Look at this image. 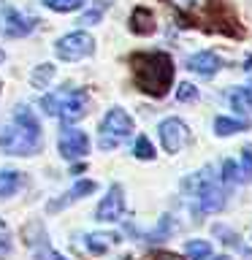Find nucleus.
I'll return each instance as SVG.
<instances>
[{"label":"nucleus","instance_id":"c756f323","mask_svg":"<svg viewBox=\"0 0 252 260\" xmlns=\"http://www.w3.org/2000/svg\"><path fill=\"white\" fill-rule=\"evenodd\" d=\"M3 60H6V52H3V49H0V65H3Z\"/></svg>","mask_w":252,"mask_h":260},{"label":"nucleus","instance_id":"412c9836","mask_svg":"<svg viewBox=\"0 0 252 260\" xmlns=\"http://www.w3.org/2000/svg\"><path fill=\"white\" fill-rule=\"evenodd\" d=\"M87 0H44V6H49L52 11H60V14H71V11H79L84 8Z\"/></svg>","mask_w":252,"mask_h":260},{"label":"nucleus","instance_id":"5701e85b","mask_svg":"<svg viewBox=\"0 0 252 260\" xmlns=\"http://www.w3.org/2000/svg\"><path fill=\"white\" fill-rule=\"evenodd\" d=\"M239 179H241V182H252V146H247V149H241Z\"/></svg>","mask_w":252,"mask_h":260},{"label":"nucleus","instance_id":"b1692460","mask_svg":"<svg viewBox=\"0 0 252 260\" xmlns=\"http://www.w3.org/2000/svg\"><path fill=\"white\" fill-rule=\"evenodd\" d=\"M195 98H198V87L190 84V81H182L179 89H176V101L179 103H190V101H195Z\"/></svg>","mask_w":252,"mask_h":260},{"label":"nucleus","instance_id":"423d86ee","mask_svg":"<svg viewBox=\"0 0 252 260\" xmlns=\"http://www.w3.org/2000/svg\"><path fill=\"white\" fill-rule=\"evenodd\" d=\"M225 206V192L223 187L198 176V187L193 190V214H211Z\"/></svg>","mask_w":252,"mask_h":260},{"label":"nucleus","instance_id":"dca6fc26","mask_svg":"<svg viewBox=\"0 0 252 260\" xmlns=\"http://www.w3.org/2000/svg\"><path fill=\"white\" fill-rule=\"evenodd\" d=\"M231 109L239 114H252V89L249 87H239L231 92Z\"/></svg>","mask_w":252,"mask_h":260},{"label":"nucleus","instance_id":"7c9ffc66","mask_svg":"<svg viewBox=\"0 0 252 260\" xmlns=\"http://www.w3.org/2000/svg\"><path fill=\"white\" fill-rule=\"evenodd\" d=\"M249 89H252V87H249Z\"/></svg>","mask_w":252,"mask_h":260},{"label":"nucleus","instance_id":"a878e982","mask_svg":"<svg viewBox=\"0 0 252 260\" xmlns=\"http://www.w3.org/2000/svg\"><path fill=\"white\" fill-rule=\"evenodd\" d=\"M219 179H225V182H233V179H239V168H236L231 160H223V168H219Z\"/></svg>","mask_w":252,"mask_h":260},{"label":"nucleus","instance_id":"9b49d317","mask_svg":"<svg viewBox=\"0 0 252 260\" xmlns=\"http://www.w3.org/2000/svg\"><path fill=\"white\" fill-rule=\"evenodd\" d=\"M36 233L38 236H33L27 228H24V244H30V247H33V257H36V260H65L60 252H54L52 247H49V241L44 236V228H41L38 222H36Z\"/></svg>","mask_w":252,"mask_h":260},{"label":"nucleus","instance_id":"20e7f679","mask_svg":"<svg viewBox=\"0 0 252 260\" xmlns=\"http://www.w3.org/2000/svg\"><path fill=\"white\" fill-rule=\"evenodd\" d=\"M0 149L6 154H36L41 149V127H24L19 122H14L11 127H6L0 133Z\"/></svg>","mask_w":252,"mask_h":260},{"label":"nucleus","instance_id":"bb28decb","mask_svg":"<svg viewBox=\"0 0 252 260\" xmlns=\"http://www.w3.org/2000/svg\"><path fill=\"white\" fill-rule=\"evenodd\" d=\"M8 228H6V222H3V219H0V244H6V247H8Z\"/></svg>","mask_w":252,"mask_h":260},{"label":"nucleus","instance_id":"f8f14e48","mask_svg":"<svg viewBox=\"0 0 252 260\" xmlns=\"http://www.w3.org/2000/svg\"><path fill=\"white\" fill-rule=\"evenodd\" d=\"M219 57L214 52H209V49H203V52H195L190 60H187V68H190L193 73H198L201 79H209L214 76V73L219 71Z\"/></svg>","mask_w":252,"mask_h":260},{"label":"nucleus","instance_id":"f257e3e1","mask_svg":"<svg viewBox=\"0 0 252 260\" xmlns=\"http://www.w3.org/2000/svg\"><path fill=\"white\" fill-rule=\"evenodd\" d=\"M133 79L141 92L163 98L174 84V60L166 52H138L130 57Z\"/></svg>","mask_w":252,"mask_h":260},{"label":"nucleus","instance_id":"6e6552de","mask_svg":"<svg viewBox=\"0 0 252 260\" xmlns=\"http://www.w3.org/2000/svg\"><path fill=\"white\" fill-rule=\"evenodd\" d=\"M36 16H27L22 11H16L14 6H3L0 8V30H3V36L8 38H22L27 36V32L36 30Z\"/></svg>","mask_w":252,"mask_h":260},{"label":"nucleus","instance_id":"6ab92c4d","mask_svg":"<svg viewBox=\"0 0 252 260\" xmlns=\"http://www.w3.org/2000/svg\"><path fill=\"white\" fill-rule=\"evenodd\" d=\"M239 130H247V122L241 119H231V117H217L214 119V133L217 136H233Z\"/></svg>","mask_w":252,"mask_h":260},{"label":"nucleus","instance_id":"a211bd4d","mask_svg":"<svg viewBox=\"0 0 252 260\" xmlns=\"http://www.w3.org/2000/svg\"><path fill=\"white\" fill-rule=\"evenodd\" d=\"M184 255L190 260H209L211 257V244L203 239H193L184 244Z\"/></svg>","mask_w":252,"mask_h":260},{"label":"nucleus","instance_id":"c85d7f7f","mask_svg":"<svg viewBox=\"0 0 252 260\" xmlns=\"http://www.w3.org/2000/svg\"><path fill=\"white\" fill-rule=\"evenodd\" d=\"M244 68H247V71L252 68V57H249V60H247V62H244Z\"/></svg>","mask_w":252,"mask_h":260},{"label":"nucleus","instance_id":"1a4fd4ad","mask_svg":"<svg viewBox=\"0 0 252 260\" xmlns=\"http://www.w3.org/2000/svg\"><path fill=\"white\" fill-rule=\"evenodd\" d=\"M57 149L65 160H81L84 154L89 152V138L84 130H76V127H62L60 138H57Z\"/></svg>","mask_w":252,"mask_h":260},{"label":"nucleus","instance_id":"4be33fe9","mask_svg":"<svg viewBox=\"0 0 252 260\" xmlns=\"http://www.w3.org/2000/svg\"><path fill=\"white\" fill-rule=\"evenodd\" d=\"M133 157L138 160H154V146L146 136H138L136 144H133Z\"/></svg>","mask_w":252,"mask_h":260},{"label":"nucleus","instance_id":"f03ea898","mask_svg":"<svg viewBox=\"0 0 252 260\" xmlns=\"http://www.w3.org/2000/svg\"><path fill=\"white\" fill-rule=\"evenodd\" d=\"M87 106H89L87 89L71 87V84L57 87V89H52L49 95L41 98V109H44V114L62 119L65 125H73V122H79V119L87 114Z\"/></svg>","mask_w":252,"mask_h":260},{"label":"nucleus","instance_id":"cd10ccee","mask_svg":"<svg viewBox=\"0 0 252 260\" xmlns=\"http://www.w3.org/2000/svg\"><path fill=\"white\" fill-rule=\"evenodd\" d=\"M209 260H231L228 255H219V257H209Z\"/></svg>","mask_w":252,"mask_h":260},{"label":"nucleus","instance_id":"ddd939ff","mask_svg":"<svg viewBox=\"0 0 252 260\" xmlns=\"http://www.w3.org/2000/svg\"><path fill=\"white\" fill-rule=\"evenodd\" d=\"M95 187H98L95 179H81V182L73 187V190L65 192V198L49 203V211H60V209L68 206V203H76V201H81V198H87V195H92V192H95Z\"/></svg>","mask_w":252,"mask_h":260},{"label":"nucleus","instance_id":"aec40b11","mask_svg":"<svg viewBox=\"0 0 252 260\" xmlns=\"http://www.w3.org/2000/svg\"><path fill=\"white\" fill-rule=\"evenodd\" d=\"M52 79H54V65H38V68L30 73V84L38 87V89L49 87V81H52Z\"/></svg>","mask_w":252,"mask_h":260},{"label":"nucleus","instance_id":"7ed1b4c3","mask_svg":"<svg viewBox=\"0 0 252 260\" xmlns=\"http://www.w3.org/2000/svg\"><path fill=\"white\" fill-rule=\"evenodd\" d=\"M133 130H136V125H133V119H130V114L125 109H119V106H114V109H109L106 117L101 119V127H98V146H101L103 152L117 149Z\"/></svg>","mask_w":252,"mask_h":260},{"label":"nucleus","instance_id":"0eeeda50","mask_svg":"<svg viewBox=\"0 0 252 260\" xmlns=\"http://www.w3.org/2000/svg\"><path fill=\"white\" fill-rule=\"evenodd\" d=\"M158 136H160V144H163V149H166L168 154H176V152H182L187 141H190V130H187V125L179 117H168V119H163L160 125H158Z\"/></svg>","mask_w":252,"mask_h":260},{"label":"nucleus","instance_id":"f3484780","mask_svg":"<svg viewBox=\"0 0 252 260\" xmlns=\"http://www.w3.org/2000/svg\"><path fill=\"white\" fill-rule=\"evenodd\" d=\"M22 187V174L19 171H0V198L14 195Z\"/></svg>","mask_w":252,"mask_h":260},{"label":"nucleus","instance_id":"393cba45","mask_svg":"<svg viewBox=\"0 0 252 260\" xmlns=\"http://www.w3.org/2000/svg\"><path fill=\"white\" fill-rule=\"evenodd\" d=\"M103 8H106V0H101V3H98L95 8H89V11L81 16V24H95V22H101V14H103Z\"/></svg>","mask_w":252,"mask_h":260},{"label":"nucleus","instance_id":"4468645a","mask_svg":"<svg viewBox=\"0 0 252 260\" xmlns=\"http://www.w3.org/2000/svg\"><path fill=\"white\" fill-rule=\"evenodd\" d=\"M154 27H158V22H154V14L149 8H133V14H130V30L136 36H152Z\"/></svg>","mask_w":252,"mask_h":260},{"label":"nucleus","instance_id":"2eb2a0df","mask_svg":"<svg viewBox=\"0 0 252 260\" xmlns=\"http://www.w3.org/2000/svg\"><path fill=\"white\" fill-rule=\"evenodd\" d=\"M117 241H119L117 233H92V236H87V249L92 252V255H103V252Z\"/></svg>","mask_w":252,"mask_h":260},{"label":"nucleus","instance_id":"9d476101","mask_svg":"<svg viewBox=\"0 0 252 260\" xmlns=\"http://www.w3.org/2000/svg\"><path fill=\"white\" fill-rule=\"evenodd\" d=\"M125 211V192H122V184H111L106 198L101 201V206L95 211L98 222H117Z\"/></svg>","mask_w":252,"mask_h":260},{"label":"nucleus","instance_id":"39448f33","mask_svg":"<svg viewBox=\"0 0 252 260\" xmlns=\"http://www.w3.org/2000/svg\"><path fill=\"white\" fill-rule=\"evenodd\" d=\"M92 49H95V41H92V36H87L84 30L68 32V36H62V38L54 44L57 57H60V60H65V62H79V60H84L87 54H92Z\"/></svg>","mask_w":252,"mask_h":260}]
</instances>
